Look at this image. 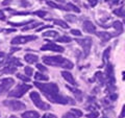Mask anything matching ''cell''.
<instances>
[{
  "label": "cell",
  "instance_id": "cell-1",
  "mask_svg": "<svg viewBox=\"0 0 125 118\" xmlns=\"http://www.w3.org/2000/svg\"><path fill=\"white\" fill-rule=\"evenodd\" d=\"M33 85L37 88H39L41 91L44 93V95L49 101L54 104H60V105H68L72 104L75 105V101L69 97H65L60 94V89L57 85L54 83H48V84H41L39 82H34Z\"/></svg>",
  "mask_w": 125,
  "mask_h": 118
},
{
  "label": "cell",
  "instance_id": "cell-2",
  "mask_svg": "<svg viewBox=\"0 0 125 118\" xmlns=\"http://www.w3.org/2000/svg\"><path fill=\"white\" fill-rule=\"evenodd\" d=\"M43 61L45 64L50 65V66H55V67H62L65 69H72L74 67V64L67 60V59L60 57V56H44L43 57Z\"/></svg>",
  "mask_w": 125,
  "mask_h": 118
},
{
  "label": "cell",
  "instance_id": "cell-3",
  "mask_svg": "<svg viewBox=\"0 0 125 118\" xmlns=\"http://www.w3.org/2000/svg\"><path fill=\"white\" fill-rule=\"evenodd\" d=\"M29 89H31V85H24V84L18 85L14 90H11L9 93V96L10 97H17V98L22 97Z\"/></svg>",
  "mask_w": 125,
  "mask_h": 118
},
{
  "label": "cell",
  "instance_id": "cell-4",
  "mask_svg": "<svg viewBox=\"0 0 125 118\" xmlns=\"http://www.w3.org/2000/svg\"><path fill=\"white\" fill-rule=\"evenodd\" d=\"M29 96H30V99L33 101V105L36 106V107H38L39 109H41V110H49L50 109V106L41 99V96L38 92H34V91L31 92Z\"/></svg>",
  "mask_w": 125,
  "mask_h": 118
},
{
  "label": "cell",
  "instance_id": "cell-5",
  "mask_svg": "<svg viewBox=\"0 0 125 118\" xmlns=\"http://www.w3.org/2000/svg\"><path fill=\"white\" fill-rule=\"evenodd\" d=\"M3 105L7 107L11 111H22V110H25L26 109V106L21 103V101H18V100H4L3 101Z\"/></svg>",
  "mask_w": 125,
  "mask_h": 118
},
{
  "label": "cell",
  "instance_id": "cell-6",
  "mask_svg": "<svg viewBox=\"0 0 125 118\" xmlns=\"http://www.w3.org/2000/svg\"><path fill=\"white\" fill-rule=\"evenodd\" d=\"M14 84H15V81L10 77H6V78L0 80V94L7 92L11 87H13Z\"/></svg>",
  "mask_w": 125,
  "mask_h": 118
},
{
  "label": "cell",
  "instance_id": "cell-7",
  "mask_svg": "<svg viewBox=\"0 0 125 118\" xmlns=\"http://www.w3.org/2000/svg\"><path fill=\"white\" fill-rule=\"evenodd\" d=\"M76 42L79 44L83 49L84 56H88L90 53V50H91L92 47V40L90 38H84V39H77Z\"/></svg>",
  "mask_w": 125,
  "mask_h": 118
},
{
  "label": "cell",
  "instance_id": "cell-8",
  "mask_svg": "<svg viewBox=\"0 0 125 118\" xmlns=\"http://www.w3.org/2000/svg\"><path fill=\"white\" fill-rule=\"evenodd\" d=\"M37 36H25V37H16L11 40V44L13 45H21V44H25L30 41H34L37 40Z\"/></svg>",
  "mask_w": 125,
  "mask_h": 118
},
{
  "label": "cell",
  "instance_id": "cell-9",
  "mask_svg": "<svg viewBox=\"0 0 125 118\" xmlns=\"http://www.w3.org/2000/svg\"><path fill=\"white\" fill-rule=\"evenodd\" d=\"M105 76L108 84H115V74H114V67L112 64H107L106 70H105Z\"/></svg>",
  "mask_w": 125,
  "mask_h": 118
},
{
  "label": "cell",
  "instance_id": "cell-10",
  "mask_svg": "<svg viewBox=\"0 0 125 118\" xmlns=\"http://www.w3.org/2000/svg\"><path fill=\"white\" fill-rule=\"evenodd\" d=\"M42 50H52V51H55V52H64V47H62L60 45H56L54 43L49 42L48 44H46L44 46L41 47Z\"/></svg>",
  "mask_w": 125,
  "mask_h": 118
},
{
  "label": "cell",
  "instance_id": "cell-11",
  "mask_svg": "<svg viewBox=\"0 0 125 118\" xmlns=\"http://www.w3.org/2000/svg\"><path fill=\"white\" fill-rule=\"evenodd\" d=\"M83 30L85 33L92 34V33H95L96 31V26L94 25L91 21H84L83 24Z\"/></svg>",
  "mask_w": 125,
  "mask_h": 118
},
{
  "label": "cell",
  "instance_id": "cell-12",
  "mask_svg": "<svg viewBox=\"0 0 125 118\" xmlns=\"http://www.w3.org/2000/svg\"><path fill=\"white\" fill-rule=\"evenodd\" d=\"M62 76L65 78L66 81H67L68 83H70L71 85H73V86H76V82H75V80H74V77H73V75L71 73H70L69 71H62Z\"/></svg>",
  "mask_w": 125,
  "mask_h": 118
},
{
  "label": "cell",
  "instance_id": "cell-13",
  "mask_svg": "<svg viewBox=\"0 0 125 118\" xmlns=\"http://www.w3.org/2000/svg\"><path fill=\"white\" fill-rule=\"evenodd\" d=\"M96 35H97V37H98L99 39H101V41H103V42L109 41L112 39V37H113L111 34L106 33V31H97Z\"/></svg>",
  "mask_w": 125,
  "mask_h": 118
},
{
  "label": "cell",
  "instance_id": "cell-14",
  "mask_svg": "<svg viewBox=\"0 0 125 118\" xmlns=\"http://www.w3.org/2000/svg\"><path fill=\"white\" fill-rule=\"evenodd\" d=\"M24 60L26 63H29V64H33V63H37L39 61V58L36 54H32V53H27L25 54L24 57Z\"/></svg>",
  "mask_w": 125,
  "mask_h": 118
},
{
  "label": "cell",
  "instance_id": "cell-15",
  "mask_svg": "<svg viewBox=\"0 0 125 118\" xmlns=\"http://www.w3.org/2000/svg\"><path fill=\"white\" fill-rule=\"evenodd\" d=\"M40 114L36 111H27L22 114V118H39Z\"/></svg>",
  "mask_w": 125,
  "mask_h": 118
},
{
  "label": "cell",
  "instance_id": "cell-16",
  "mask_svg": "<svg viewBox=\"0 0 125 118\" xmlns=\"http://www.w3.org/2000/svg\"><path fill=\"white\" fill-rule=\"evenodd\" d=\"M7 64L11 65V66H16V67L22 66V63L19 61V59H17V58H10V59H9V60H7Z\"/></svg>",
  "mask_w": 125,
  "mask_h": 118
},
{
  "label": "cell",
  "instance_id": "cell-17",
  "mask_svg": "<svg viewBox=\"0 0 125 118\" xmlns=\"http://www.w3.org/2000/svg\"><path fill=\"white\" fill-rule=\"evenodd\" d=\"M16 71H17V68H16V66L10 65V66L5 67V68L3 69L1 72H2V73H6V74H13V73H15Z\"/></svg>",
  "mask_w": 125,
  "mask_h": 118
},
{
  "label": "cell",
  "instance_id": "cell-18",
  "mask_svg": "<svg viewBox=\"0 0 125 118\" xmlns=\"http://www.w3.org/2000/svg\"><path fill=\"white\" fill-rule=\"evenodd\" d=\"M113 27L117 30V33H123V24L120 21H115L113 23Z\"/></svg>",
  "mask_w": 125,
  "mask_h": 118
},
{
  "label": "cell",
  "instance_id": "cell-19",
  "mask_svg": "<svg viewBox=\"0 0 125 118\" xmlns=\"http://www.w3.org/2000/svg\"><path fill=\"white\" fill-rule=\"evenodd\" d=\"M34 78H36V81H48V76L44 75L41 72H37L34 74Z\"/></svg>",
  "mask_w": 125,
  "mask_h": 118
},
{
  "label": "cell",
  "instance_id": "cell-20",
  "mask_svg": "<svg viewBox=\"0 0 125 118\" xmlns=\"http://www.w3.org/2000/svg\"><path fill=\"white\" fill-rule=\"evenodd\" d=\"M115 15L119 16V17H125V7H121V9H117V10H114L113 12Z\"/></svg>",
  "mask_w": 125,
  "mask_h": 118
},
{
  "label": "cell",
  "instance_id": "cell-21",
  "mask_svg": "<svg viewBox=\"0 0 125 118\" xmlns=\"http://www.w3.org/2000/svg\"><path fill=\"white\" fill-rule=\"evenodd\" d=\"M33 20H28L25 22H21V23H14V22H9V24L11 26H23V25H29L30 23H32Z\"/></svg>",
  "mask_w": 125,
  "mask_h": 118
},
{
  "label": "cell",
  "instance_id": "cell-22",
  "mask_svg": "<svg viewBox=\"0 0 125 118\" xmlns=\"http://www.w3.org/2000/svg\"><path fill=\"white\" fill-rule=\"evenodd\" d=\"M53 23L54 24H56V25H60L61 27H62V28H65V29L69 28L68 24L65 21H62V20H53Z\"/></svg>",
  "mask_w": 125,
  "mask_h": 118
},
{
  "label": "cell",
  "instance_id": "cell-23",
  "mask_svg": "<svg viewBox=\"0 0 125 118\" xmlns=\"http://www.w3.org/2000/svg\"><path fill=\"white\" fill-rule=\"evenodd\" d=\"M57 35H58L57 31L49 30V31H45V33L43 34V36H44V37H51V38H55V37H57Z\"/></svg>",
  "mask_w": 125,
  "mask_h": 118
},
{
  "label": "cell",
  "instance_id": "cell-24",
  "mask_svg": "<svg viewBox=\"0 0 125 118\" xmlns=\"http://www.w3.org/2000/svg\"><path fill=\"white\" fill-rule=\"evenodd\" d=\"M95 77L98 80L101 84H103L104 83V81H105V77H104V74L101 72V71H98V72H96V74H95Z\"/></svg>",
  "mask_w": 125,
  "mask_h": 118
},
{
  "label": "cell",
  "instance_id": "cell-25",
  "mask_svg": "<svg viewBox=\"0 0 125 118\" xmlns=\"http://www.w3.org/2000/svg\"><path fill=\"white\" fill-rule=\"evenodd\" d=\"M109 54H111V47H107L106 49L104 50L103 52V62H107L108 61V58H109Z\"/></svg>",
  "mask_w": 125,
  "mask_h": 118
},
{
  "label": "cell",
  "instance_id": "cell-26",
  "mask_svg": "<svg viewBox=\"0 0 125 118\" xmlns=\"http://www.w3.org/2000/svg\"><path fill=\"white\" fill-rule=\"evenodd\" d=\"M67 9H68V11H73V12H75V13H80V10L78 9L77 6H75L74 4H72V3H68L67 5Z\"/></svg>",
  "mask_w": 125,
  "mask_h": 118
},
{
  "label": "cell",
  "instance_id": "cell-27",
  "mask_svg": "<svg viewBox=\"0 0 125 118\" xmlns=\"http://www.w3.org/2000/svg\"><path fill=\"white\" fill-rule=\"evenodd\" d=\"M67 88L70 90V91H72L74 94H75V95L79 98V97H81V92L79 91V90H77V89H74L73 87H70V86H67Z\"/></svg>",
  "mask_w": 125,
  "mask_h": 118
},
{
  "label": "cell",
  "instance_id": "cell-28",
  "mask_svg": "<svg viewBox=\"0 0 125 118\" xmlns=\"http://www.w3.org/2000/svg\"><path fill=\"white\" fill-rule=\"evenodd\" d=\"M56 41H57V42H66V43H68V42H71V41H72V39H71V38H69V37H67V36H64V37L57 38V39H56Z\"/></svg>",
  "mask_w": 125,
  "mask_h": 118
},
{
  "label": "cell",
  "instance_id": "cell-29",
  "mask_svg": "<svg viewBox=\"0 0 125 118\" xmlns=\"http://www.w3.org/2000/svg\"><path fill=\"white\" fill-rule=\"evenodd\" d=\"M17 77L19 78V80L23 81V82H30V77H29V76L23 75V74H20V73H18V74H17Z\"/></svg>",
  "mask_w": 125,
  "mask_h": 118
},
{
  "label": "cell",
  "instance_id": "cell-30",
  "mask_svg": "<svg viewBox=\"0 0 125 118\" xmlns=\"http://www.w3.org/2000/svg\"><path fill=\"white\" fill-rule=\"evenodd\" d=\"M24 70H25V73H26V75H27V76H31V75L33 74V69L31 68V67H29V66L25 67Z\"/></svg>",
  "mask_w": 125,
  "mask_h": 118
},
{
  "label": "cell",
  "instance_id": "cell-31",
  "mask_svg": "<svg viewBox=\"0 0 125 118\" xmlns=\"http://www.w3.org/2000/svg\"><path fill=\"white\" fill-rule=\"evenodd\" d=\"M62 118H78V117H77L76 115H74V114H73L71 111H70V112H68V113L64 114Z\"/></svg>",
  "mask_w": 125,
  "mask_h": 118
},
{
  "label": "cell",
  "instance_id": "cell-32",
  "mask_svg": "<svg viewBox=\"0 0 125 118\" xmlns=\"http://www.w3.org/2000/svg\"><path fill=\"white\" fill-rule=\"evenodd\" d=\"M33 14H34V15H37V16H39L40 18H44L45 16L47 15V13H46L45 11H37V12H34Z\"/></svg>",
  "mask_w": 125,
  "mask_h": 118
},
{
  "label": "cell",
  "instance_id": "cell-33",
  "mask_svg": "<svg viewBox=\"0 0 125 118\" xmlns=\"http://www.w3.org/2000/svg\"><path fill=\"white\" fill-rule=\"evenodd\" d=\"M71 112L74 114V115H76L78 118L83 116V112H81L80 110H77V109H72V110H71Z\"/></svg>",
  "mask_w": 125,
  "mask_h": 118
},
{
  "label": "cell",
  "instance_id": "cell-34",
  "mask_svg": "<svg viewBox=\"0 0 125 118\" xmlns=\"http://www.w3.org/2000/svg\"><path fill=\"white\" fill-rule=\"evenodd\" d=\"M38 25H42V23H33L32 25L26 26V27H24V28H22V30H23V31H26V30H28V29H32V28H34V27L38 26Z\"/></svg>",
  "mask_w": 125,
  "mask_h": 118
},
{
  "label": "cell",
  "instance_id": "cell-35",
  "mask_svg": "<svg viewBox=\"0 0 125 118\" xmlns=\"http://www.w3.org/2000/svg\"><path fill=\"white\" fill-rule=\"evenodd\" d=\"M98 116H99L98 112H92L90 114H87V118H97Z\"/></svg>",
  "mask_w": 125,
  "mask_h": 118
},
{
  "label": "cell",
  "instance_id": "cell-36",
  "mask_svg": "<svg viewBox=\"0 0 125 118\" xmlns=\"http://www.w3.org/2000/svg\"><path fill=\"white\" fill-rule=\"evenodd\" d=\"M66 20H68V21H70V22H75L76 21V17H75V16H71V15H67V16H66Z\"/></svg>",
  "mask_w": 125,
  "mask_h": 118
},
{
  "label": "cell",
  "instance_id": "cell-37",
  "mask_svg": "<svg viewBox=\"0 0 125 118\" xmlns=\"http://www.w3.org/2000/svg\"><path fill=\"white\" fill-rule=\"evenodd\" d=\"M70 33H71L72 35H74V36H76V37H80L81 36L80 30H78V29H71L70 30Z\"/></svg>",
  "mask_w": 125,
  "mask_h": 118
},
{
  "label": "cell",
  "instance_id": "cell-38",
  "mask_svg": "<svg viewBox=\"0 0 125 118\" xmlns=\"http://www.w3.org/2000/svg\"><path fill=\"white\" fill-rule=\"evenodd\" d=\"M37 68L40 70L41 72H46L47 71V68H46L45 66H43L42 64H37Z\"/></svg>",
  "mask_w": 125,
  "mask_h": 118
},
{
  "label": "cell",
  "instance_id": "cell-39",
  "mask_svg": "<svg viewBox=\"0 0 125 118\" xmlns=\"http://www.w3.org/2000/svg\"><path fill=\"white\" fill-rule=\"evenodd\" d=\"M5 58H6V56L4 52H0V64L5 61Z\"/></svg>",
  "mask_w": 125,
  "mask_h": 118
},
{
  "label": "cell",
  "instance_id": "cell-40",
  "mask_svg": "<svg viewBox=\"0 0 125 118\" xmlns=\"http://www.w3.org/2000/svg\"><path fill=\"white\" fill-rule=\"evenodd\" d=\"M50 27H52V26L51 25H44V26L40 27V28H37V31H42V30H44L46 28H50Z\"/></svg>",
  "mask_w": 125,
  "mask_h": 118
},
{
  "label": "cell",
  "instance_id": "cell-41",
  "mask_svg": "<svg viewBox=\"0 0 125 118\" xmlns=\"http://www.w3.org/2000/svg\"><path fill=\"white\" fill-rule=\"evenodd\" d=\"M124 117H125V105L123 106V108H122V111H121L120 115H119V118H124Z\"/></svg>",
  "mask_w": 125,
  "mask_h": 118
},
{
  "label": "cell",
  "instance_id": "cell-42",
  "mask_svg": "<svg viewBox=\"0 0 125 118\" xmlns=\"http://www.w3.org/2000/svg\"><path fill=\"white\" fill-rule=\"evenodd\" d=\"M43 118H56V116L53 115V114H45Z\"/></svg>",
  "mask_w": 125,
  "mask_h": 118
},
{
  "label": "cell",
  "instance_id": "cell-43",
  "mask_svg": "<svg viewBox=\"0 0 125 118\" xmlns=\"http://www.w3.org/2000/svg\"><path fill=\"white\" fill-rule=\"evenodd\" d=\"M0 20H2V21L5 20V16H4V12L3 11H0Z\"/></svg>",
  "mask_w": 125,
  "mask_h": 118
},
{
  "label": "cell",
  "instance_id": "cell-44",
  "mask_svg": "<svg viewBox=\"0 0 125 118\" xmlns=\"http://www.w3.org/2000/svg\"><path fill=\"white\" fill-rule=\"evenodd\" d=\"M88 1L90 2L91 6H95V5L97 4V0H88Z\"/></svg>",
  "mask_w": 125,
  "mask_h": 118
},
{
  "label": "cell",
  "instance_id": "cell-45",
  "mask_svg": "<svg viewBox=\"0 0 125 118\" xmlns=\"http://www.w3.org/2000/svg\"><path fill=\"white\" fill-rule=\"evenodd\" d=\"M107 1L111 3V4H118L120 0H107Z\"/></svg>",
  "mask_w": 125,
  "mask_h": 118
},
{
  "label": "cell",
  "instance_id": "cell-46",
  "mask_svg": "<svg viewBox=\"0 0 125 118\" xmlns=\"http://www.w3.org/2000/svg\"><path fill=\"white\" fill-rule=\"evenodd\" d=\"M20 50V48L19 47H13V48L10 49V53H14V52H16V51H19Z\"/></svg>",
  "mask_w": 125,
  "mask_h": 118
},
{
  "label": "cell",
  "instance_id": "cell-47",
  "mask_svg": "<svg viewBox=\"0 0 125 118\" xmlns=\"http://www.w3.org/2000/svg\"><path fill=\"white\" fill-rule=\"evenodd\" d=\"M25 0H21V6H28L29 5V2H24Z\"/></svg>",
  "mask_w": 125,
  "mask_h": 118
},
{
  "label": "cell",
  "instance_id": "cell-48",
  "mask_svg": "<svg viewBox=\"0 0 125 118\" xmlns=\"http://www.w3.org/2000/svg\"><path fill=\"white\" fill-rule=\"evenodd\" d=\"M16 31V29L15 28H10V29H6V30H4V33H6V34H10V33H15Z\"/></svg>",
  "mask_w": 125,
  "mask_h": 118
},
{
  "label": "cell",
  "instance_id": "cell-49",
  "mask_svg": "<svg viewBox=\"0 0 125 118\" xmlns=\"http://www.w3.org/2000/svg\"><path fill=\"white\" fill-rule=\"evenodd\" d=\"M109 97H111V99H112V100H116V99H117V97H118V96H117V94L113 93V94H112V95L109 96Z\"/></svg>",
  "mask_w": 125,
  "mask_h": 118
},
{
  "label": "cell",
  "instance_id": "cell-50",
  "mask_svg": "<svg viewBox=\"0 0 125 118\" xmlns=\"http://www.w3.org/2000/svg\"><path fill=\"white\" fill-rule=\"evenodd\" d=\"M122 75H123V80H125V71H123V73H122Z\"/></svg>",
  "mask_w": 125,
  "mask_h": 118
},
{
  "label": "cell",
  "instance_id": "cell-51",
  "mask_svg": "<svg viewBox=\"0 0 125 118\" xmlns=\"http://www.w3.org/2000/svg\"><path fill=\"white\" fill-rule=\"evenodd\" d=\"M10 118H18V117H16V116H10Z\"/></svg>",
  "mask_w": 125,
  "mask_h": 118
},
{
  "label": "cell",
  "instance_id": "cell-52",
  "mask_svg": "<svg viewBox=\"0 0 125 118\" xmlns=\"http://www.w3.org/2000/svg\"><path fill=\"white\" fill-rule=\"evenodd\" d=\"M0 31H3V29H2V28H0Z\"/></svg>",
  "mask_w": 125,
  "mask_h": 118
},
{
  "label": "cell",
  "instance_id": "cell-53",
  "mask_svg": "<svg viewBox=\"0 0 125 118\" xmlns=\"http://www.w3.org/2000/svg\"><path fill=\"white\" fill-rule=\"evenodd\" d=\"M103 118H107V117H103Z\"/></svg>",
  "mask_w": 125,
  "mask_h": 118
}]
</instances>
